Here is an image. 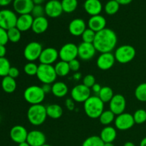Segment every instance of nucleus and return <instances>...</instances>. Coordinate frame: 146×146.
Returning a JSON list of instances; mask_svg holds the SVG:
<instances>
[{"mask_svg":"<svg viewBox=\"0 0 146 146\" xmlns=\"http://www.w3.org/2000/svg\"><path fill=\"white\" fill-rule=\"evenodd\" d=\"M34 18L31 14H23L18 17L16 27L21 32L31 29Z\"/></svg>","mask_w":146,"mask_h":146,"instance_id":"23","label":"nucleus"},{"mask_svg":"<svg viewBox=\"0 0 146 146\" xmlns=\"http://www.w3.org/2000/svg\"><path fill=\"white\" fill-rule=\"evenodd\" d=\"M123 146H135V145L133 142L128 141V142H126L125 144H124Z\"/></svg>","mask_w":146,"mask_h":146,"instance_id":"55","label":"nucleus"},{"mask_svg":"<svg viewBox=\"0 0 146 146\" xmlns=\"http://www.w3.org/2000/svg\"><path fill=\"white\" fill-rule=\"evenodd\" d=\"M110 110L115 114L118 115L123 113L126 108V100L121 94H115L109 102Z\"/></svg>","mask_w":146,"mask_h":146,"instance_id":"13","label":"nucleus"},{"mask_svg":"<svg viewBox=\"0 0 146 146\" xmlns=\"http://www.w3.org/2000/svg\"><path fill=\"white\" fill-rule=\"evenodd\" d=\"M43 91L46 94H48V93L51 92V84H44V85L41 86Z\"/></svg>","mask_w":146,"mask_h":146,"instance_id":"48","label":"nucleus"},{"mask_svg":"<svg viewBox=\"0 0 146 146\" xmlns=\"http://www.w3.org/2000/svg\"><path fill=\"white\" fill-rule=\"evenodd\" d=\"M84 7L87 14L92 17L101 14L103 5L100 0H86Z\"/></svg>","mask_w":146,"mask_h":146,"instance_id":"22","label":"nucleus"},{"mask_svg":"<svg viewBox=\"0 0 146 146\" xmlns=\"http://www.w3.org/2000/svg\"><path fill=\"white\" fill-rule=\"evenodd\" d=\"M135 55H136V51L135 48L133 46L128 44L120 46L115 49L114 53L115 61L123 64H128L132 61L135 58Z\"/></svg>","mask_w":146,"mask_h":146,"instance_id":"6","label":"nucleus"},{"mask_svg":"<svg viewBox=\"0 0 146 146\" xmlns=\"http://www.w3.org/2000/svg\"><path fill=\"white\" fill-rule=\"evenodd\" d=\"M9 41L12 43H17L21 38V31H19L17 27H14L7 30Z\"/></svg>","mask_w":146,"mask_h":146,"instance_id":"36","label":"nucleus"},{"mask_svg":"<svg viewBox=\"0 0 146 146\" xmlns=\"http://www.w3.org/2000/svg\"><path fill=\"white\" fill-rule=\"evenodd\" d=\"M115 128L119 131H127L132 128L135 124L133 116L128 113H123L116 115L114 121Z\"/></svg>","mask_w":146,"mask_h":146,"instance_id":"11","label":"nucleus"},{"mask_svg":"<svg viewBox=\"0 0 146 146\" xmlns=\"http://www.w3.org/2000/svg\"><path fill=\"white\" fill-rule=\"evenodd\" d=\"M18 146H30V145L27 142V141H25V142H23L19 144Z\"/></svg>","mask_w":146,"mask_h":146,"instance_id":"56","label":"nucleus"},{"mask_svg":"<svg viewBox=\"0 0 146 146\" xmlns=\"http://www.w3.org/2000/svg\"><path fill=\"white\" fill-rule=\"evenodd\" d=\"M135 96L139 101L146 102V83H142L136 87Z\"/></svg>","mask_w":146,"mask_h":146,"instance_id":"34","label":"nucleus"},{"mask_svg":"<svg viewBox=\"0 0 146 146\" xmlns=\"http://www.w3.org/2000/svg\"><path fill=\"white\" fill-rule=\"evenodd\" d=\"M81 75L80 73H76V74H74V78H75L76 80L80 79V78H81Z\"/></svg>","mask_w":146,"mask_h":146,"instance_id":"54","label":"nucleus"},{"mask_svg":"<svg viewBox=\"0 0 146 146\" xmlns=\"http://www.w3.org/2000/svg\"><path fill=\"white\" fill-rule=\"evenodd\" d=\"M54 68H55V71L57 76L61 77L66 76L71 71L68 63L64 61H60L58 62H57L55 66H54Z\"/></svg>","mask_w":146,"mask_h":146,"instance_id":"29","label":"nucleus"},{"mask_svg":"<svg viewBox=\"0 0 146 146\" xmlns=\"http://www.w3.org/2000/svg\"><path fill=\"white\" fill-rule=\"evenodd\" d=\"M104 143L100 136L92 135L87 138L83 142L81 146H104Z\"/></svg>","mask_w":146,"mask_h":146,"instance_id":"35","label":"nucleus"},{"mask_svg":"<svg viewBox=\"0 0 146 146\" xmlns=\"http://www.w3.org/2000/svg\"><path fill=\"white\" fill-rule=\"evenodd\" d=\"M57 76L55 68L52 65L41 64L38 65L36 77L43 84H53Z\"/></svg>","mask_w":146,"mask_h":146,"instance_id":"5","label":"nucleus"},{"mask_svg":"<svg viewBox=\"0 0 146 146\" xmlns=\"http://www.w3.org/2000/svg\"><path fill=\"white\" fill-rule=\"evenodd\" d=\"M68 65H69L70 70L74 72H77L79 70L80 66H81V64H80L79 61L77 58L72 60V61L68 62Z\"/></svg>","mask_w":146,"mask_h":146,"instance_id":"44","label":"nucleus"},{"mask_svg":"<svg viewBox=\"0 0 146 146\" xmlns=\"http://www.w3.org/2000/svg\"><path fill=\"white\" fill-rule=\"evenodd\" d=\"M104 146H114L113 143H104Z\"/></svg>","mask_w":146,"mask_h":146,"instance_id":"57","label":"nucleus"},{"mask_svg":"<svg viewBox=\"0 0 146 146\" xmlns=\"http://www.w3.org/2000/svg\"><path fill=\"white\" fill-rule=\"evenodd\" d=\"M45 14L50 18H57L64 12L61 2L58 0H49L44 7Z\"/></svg>","mask_w":146,"mask_h":146,"instance_id":"15","label":"nucleus"},{"mask_svg":"<svg viewBox=\"0 0 146 146\" xmlns=\"http://www.w3.org/2000/svg\"><path fill=\"white\" fill-rule=\"evenodd\" d=\"M113 91L111 87L104 86L101 88L98 96L104 104H106V103H109L113 98Z\"/></svg>","mask_w":146,"mask_h":146,"instance_id":"31","label":"nucleus"},{"mask_svg":"<svg viewBox=\"0 0 146 146\" xmlns=\"http://www.w3.org/2000/svg\"><path fill=\"white\" fill-rule=\"evenodd\" d=\"M91 96V88L84 84H78L71 91V97L75 102L84 103Z\"/></svg>","mask_w":146,"mask_h":146,"instance_id":"10","label":"nucleus"},{"mask_svg":"<svg viewBox=\"0 0 146 146\" xmlns=\"http://www.w3.org/2000/svg\"><path fill=\"white\" fill-rule=\"evenodd\" d=\"M58 58H59L58 51L53 47H48L43 49L38 60L40 64H41L52 65Z\"/></svg>","mask_w":146,"mask_h":146,"instance_id":"16","label":"nucleus"},{"mask_svg":"<svg viewBox=\"0 0 146 146\" xmlns=\"http://www.w3.org/2000/svg\"><path fill=\"white\" fill-rule=\"evenodd\" d=\"M96 84V78L91 74H88L83 78V84L88 88H92L93 86Z\"/></svg>","mask_w":146,"mask_h":146,"instance_id":"42","label":"nucleus"},{"mask_svg":"<svg viewBox=\"0 0 146 146\" xmlns=\"http://www.w3.org/2000/svg\"><path fill=\"white\" fill-rule=\"evenodd\" d=\"M34 5L33 0H14L13 1L14 11L19 15L31 14Z\"/></svg>","mask_w":146,"mask_h":146,"instance_id":"17","label":"nucleus"},{"mask_svg":"<svg viewBox=\"0 0 146 146\" xmlns=\"http://www.w3.org/2000/svg\"><path fill=\"white\" fill-rule=\"evenodd\" d=\"M115 62V58L112 52L102 53L97 58L96 64L99 69L107 71L112 68Z\"/></svg>","mask_w":146,"mask_h":146,"instance_id":"14","label":"nucleus"},{"mask_svg":"<svg viewBox=\"0 0 146 146\" xmlns=\"http://www.w3.org/2000/svg\"><path fill=\"white\" fill-rule=\"evenodd\" d=\"M19 71L18 68H17V67L11 66V68H10L9 71V76L11 77V78L15 79L16 78H17V77L19 76Z\"/></svg>","mask_w":146,"mask_h":146,"instance_id":"45","label":"nucleus"},{"mask_svg":"<svg viewBox=\"0 0 146 146\" xmlns=\"http://www.w3.org/2000/svg\"><path fill=\"white\" fill-rule=\"evenodd\" d=\"M101 88H102L101 86L99 84H97V83H96V84L93 86V87L91 88V89H92L93 92H94V94H96L97 96H98V94L100 93V91H101Z\"/></svg>","mask_w":146,"mask_h":146,"instance_id":"47","label":"nucleus"},{"mask_svg":"<svg viewBox=\"0 0 146 146\" xmlns=\"http://www.w3.org/2000/svg\"><path fill=\"white\" fill-rule=\"evenodd\" d=\"M96 49L94 44L81 42L78 46V57L83 61H88L95 56Z\"/></svg>","mask_w":146,"mask_h":146,"instance_id":"12","label":"nucleus"},{"mask_svg":"<svg viewBox=\"0 0 146 146\" xmlns=\"http://www.w3.org/2000/svg\"><path fill=\"white\" fill-rule=\"evenodd\" d=\"M84 108L87 116L96 119L99 118L101 113L104 111V103L100 99L98 96H91L84 102Z\"/></svg>","mask_w":146,"mask_h":146,"instance_id":"2","label":"nucleus"},{"mask_svg":"<svg viewBox=\"0 0 146 146\" xmlns=\"http://www.w3.org/2000/svg\"><path fill=\"white\" fill-rule=\"evenodd\" d=\"M96 34V33L95 31L91 30V29L87 28L81 35L83 41L86 43H91V44H93L94 39H95Z\"/></svg>","mask_w":146,"mask_h":146,"instance_id":"39","label":"nucleus"},{"mask_svg":"<svg viewBox=\"0 0 146 146\" xmlns=\"http://www.w3.org/2000/svg\"><path fill=\"white\" fill-rule=\"evenodd\" d=\"M12 0H0V6L1 7H6L11 4Z\"/></svg>","mask_w":146,"mask_h":146,"instance_id":"51","label":"nucleus"},{"mask_svg":"<svg viewBox=\"0 0 146 146\" xmlns=\"http://www.w3.org/2000/svg\"><path fill=\"white\" fill-rule=\"evenodd\" d=\"M31 14L34 18L44 17V14H45L44 7L42 5H34Z\"/></svg>","mask_w":146,"mask_h":146,"instance_id":"41","label":"nucleus"},{"mask_svg":"<svg viewBox=\"0 0 146 146\" xmlns=\"http://www.w3.org/2000/svg\"><path fill=\"white\" fill-rule=\"evenodd\" d=\"M86 24L82 19H74L68 25V31L72 36H80L86 29Z\"/></svg>","mask_w":146,"mask_h":146,"instance_id":"20","label":"nucleus"},{"mask_svg":"<svg viewBox=\"0 0 146 146\" xmlns=\"http://www.w3.org/2000/svg\"><path fill=\"white\" fill-rule=\"evenodd\" d=\"M47 116L52 119H58L63 115V108L58 104H51L46 107Z\"/></svg>","mask_w":146,"mask_h":146,"instance_id":"28","label":"nucleus"},{"mask_svg":"<svg viewBox=\"0 0 146 146\" xmlns=\"http://www.w3.org/2000/svg\"><path fill=\"white\" fill-rule=\"evenodd\" d=\"M46 138L45 134L38 130H34L28 133L27 142L30 146H42L46 144Z\"/></svg>","mask_w":146,"mask_h":146,"instance_id":"19","label":"nucleus"},{"mask_svg":"<svg viewBox=\"0 0 146 146\" xmlns=\"http://www.w3.org/2000/svg\"><path fill=\"white\" fill-rule=\"evenodd\" d=\"M46 108L42 104L31 105L27 111L29 122L35 126L42 125L46 120Z\"/></svg>","mask_w":146,"mask_h":146,"instance_id":"3","label":"nucleus"},{"mask_svg":"<svg viewBox=\"0 0 146 146\" xmlns=\"http://www.w3.org/2000/svg\"><path fill=\"white\" fill-rule=\"evenodd\" d=\"M140 146H146V137L143 138L140 143Z\"/></svg>","mask_w":146,"mask_h":146,"instance_id":"53","label":"nucleus"},{"mask_svg":"<svg viewBox=\"0 0 146 146\" xmlns=\"http://www.w3.org/2000/svg\"><path fill=\"white\" fill-rule=\"evenodd\" d=\"M43 47L37 41H31L27 44L24 49V56L29 62H34L39 58L43 51Z\"/></svg>","mask_w":146,"mask_h":146,"instance_id":"7","label":"nucleus"},{"mask_svg":"<svg viewBox=\"0 0 146 146\" xmlns=\"http://www.w3.org/2000/svg\"><path fill=\"white\" fill-rule=\"evenodd\" d=\"M68 92V88L66 84L62 81H56L51 85V93L57 98L66 96Z\"/></svg>","mask_w":146,"mask_h":146,"instance_id":"25","label":"nucleus"},{"mask_svg":"<svg viewBox=\"0 0 146 146\" xmlns=\"http://www.w3.org/2000/svg\"><path fill=\"white\" fill-rule=\"evenodd\" d=\"M1 88L4 92L7 94H12L17 88V82L14 78L7 76L4 77L1 81Z\"/></svg>","mask_w":146,"mask_h":146,"instance_id":"27","label":"nucleus"},{"mask_svg":"<svg viewBox=\"0 0 146 146\" xmlns=\"http://www.w3.org/2000/svg\"><path fill=\"white\" fill-rule=\"evenodd\" d=\"M120 9V4L115 0H109L104 7L105 12L108 15H114L116 14Z\"/></svg>","mask_w":146,"mask_h":146,"instance_id":"32","label":"nucleus"},{"mask_svg":"<svg viewBox=\"0 0 146 146\" xmlns=\"http://www.w3.org/2000/svg\"><path fill=\"white\" fill-rule=\"evenodd\" d=\"M9 61L5 57L0 58V76L5 77L8 76L9 71L11 68Z\"/></svg>","mask_w":146,"mask_h":146,"instance_id":"37","label":"nucleus"},{"mask_svg":"<svg viewBox=\"0 0 146 146\" xmlns=\"http://www.w3.org/2000/svg\"><path fill=\"white\" fill-rule=\"evenodd\" d=\"M120 5H128L132 2L133 0H115Z\"/></svg>","mask_w":146,"mask_h":146,"instance_id":"50","label":"nucleus"},{"mask_svg":"<svg viewBox=\"0 0 146 146\" xmlns=\"http://www.w3.org/2000/svg\"><path fill=\"white\" fill-rule=\"evenodd\" d=\"M48 27V21L45 17L34 18L31 30L36 34H41L45 32Z\"/></svg>","mask_w":146,"mask_h":146,"instance_id":"24","label":"nucleus"},{"mask_svg":"<svg viewBox=\"0 0 146 146\" xmlns=\"http://www.w3.org/2000/svg\"><path fill=\"white\" fill-rule=\"evenodd\" d=\"M38 66L35 63L29 62L24 66V71L27 75L33 76H36L37 71H38Z\"/></svg>","mask_w":146,"mask_h":146,"instance_id":"40","label":"nucleus"},{"mask_svg":"<svg viewBox=\"0 0 146 146\" xmlns=\"http://www.w3.org/2000/svg\"><path fill=\"white\" fill-rule=\"evenodd\" d=\"M6 54H7V48L5 46L0 45V58L5 57Z\"/></svg>","mask_w":146,"mask_h":146,"instance_id":"49","label":"nucleus"},{"mask_svg":"<svg viewBox=\"0 0 146 146\" xmlns=\"http://www.w3.org/2000/svg\"><path fill=\"white\" fill-rule=\"evenodd\" d=\"M42 146H51V145H48V144H45V145H42Z\"/></svg>","mask_w":146,"mask_h":146,"instance_id":"58","label":"nucleus"},{"mask_svg":"<svg viewBox=\"0 0 146 146\" xmlns=\"http://www.w3.org/2000/svg\"><path fill=\"white\" fill-rule=\"evenodd\" d=\"M45 1V0H33V2L35 5H41V4Z\"/></svg>","mask_w":146,"mask_h":146,"instance_id":"52","label":"nucleus"},{"mask_svg":"<svg viewBox=\"0 0 146 146\" xmlns=\"http://www.w3.org/2000/svg\"><path fill=\"white\" fill-rule=\"evenodd\" d=\"M8 41L9 38L7 31L0 27V45L5 46Z\"/></svg>","mask_w":146,"mask_h":146,"instance_id":"43","label":"nucleus"},{"mask_svg":"<svg viewBox=\"0 0 146 146\" xmlns=\"http://www.w3.org/2000/svg\"><path fill=\"white\" fill-rule=\"evenodd\" d=\"M118 42V37L113 30L106 28L96 34L94 45L97 51L102 53L112 52Z\"/></svg>","mask_w":146,"mask_h":146,"instance_id":"1","label":"nucleus"},{"mask_svg":"<svg viewBox=\"0 0 146 146\" xmlns=\"http://www.w3.org/2000/svg\"><path fill=\"white\" fill-rule=\"evenodd\" d=\"M65 106L67 109L71 111H74V108H75V104H74V101L72 98H67L66 100Z\"/></svg>","mask_w":146,"mask_h":146,"instance_id":"46","label":"nucleus"},{"mask_svg":"<svg viewBox=\"0 0 146 146\" xmlns=\"http://www.w3.org/2000/svg\"><path fill=\"white\" fill-rule=\"evenodd\" d=\"M61 61L69 62L78 57V46L74 43H67L61 46L58 51Z\"/></svg>","mask_w":146,"mask_h":146,"instance_id":"9","label":"nucleus"},{"mask_svg":"<svg viewBox=\"0 0 146 146\" xmlns=\"http://www.w3.org/2000/svg\"><path fill=\"white\" fill-rule=\"evenodd\" d=\"M63 11L66 13H72L78 7V0H62L61 1Z\"/></svg>","mask_w":146,"mask_h":146,"instance_id":"33","label":"nucleus"},{"mask_svg":"<svg viewBox=\"0 0 146 146\" xmlns=\"http://www.w3.org/2000/svg\"><path fill=\"white\" fill-rule=\"evenodd\" d=\"M115 115L111 111V110H107L104 111L99 116V121L102 125L108 126L111 123H112L115 118Z\"/></svg>","mask_w":146,"mask_h":146,"instance_id":"30","label":"nucleus"},{"mask_svg":"<svg viewBox=\"0 0 146 146\" xmlns=\"http://www.w3.org/2000/svg\"><path fill=\"white\" fill-rule=\"evenodd\" d=\"M28 133L27 130L22 125H14L10 130V138L14 143L19 144L27 141Z\"/></svg>","mask_w":146,"mask_h":146,"instance_id":"18","label":"nucleus"},{"mask_svg":"<svg viewBox=\"0 0 146 146\" xmlns=\"http://www.w3.org/2000/svg\"><path fill=\"white\" fill-rule=\"evenodd\" d=\"M17 14L10 9L0 10V27L9 30L16 27L17 21Z\"/></svg>","mask_w":146,"mask_h":146,"instance_id":"8","label":"nucleus"},{"mask_svg":"<svg viewBox=\"0 0 146 146\" xmlns=\"http://www.w3.org/2000/svg\"><path fill=\"white\" fill-rule=\"evenodd\" d=\"M99 136L104 143H113L116 138V130L115 128L110 125L106 126L102 129Z\"/></svg>","mask_w":146,"mask_h":146,"instance_id":"26","label":"nucleus"},{"mask_svg":"<svg viewBox=\"0 0 146 146\" xmlns=\"http://www.w3.org/2000/svg\"><path fill=\"white\" fill-rule=\"evenodd\" d=\"M46 94L41 86L36 85L27 87L24 92V98L28 104L31 105L41 104L45 98Z\"/></svg>","mask_w":146,"mask_h":146,"instance_id":"4","label":"nucleus"},{"mask_svg":"<svg viewBox=\"0 0 146 146\" xmlns=\"http://www.w3.org/2000/svg\"><path fill=\"white\" fill-rule=\"evenodd\" d=\"M133 116L135 123L142 124L146 121V111L144 109H138L134 113Z\"/></svg>","mask_w":146,"mask_h":146,"instance_id":"38","label":"nucleus"},{"mask_svg":"<svg viewBox=\"0 0 146 146\" xmlns=\"http://www.w3.org/2000/svg\"><path fill=\"white\" fill-rule=\"evenodd\" d=\"M88 27L96 33L102 31L106 27V19L101 14L92 16L88 21Z\"/></svg>","mask_w":146,"mask_h":146,"instance_id":"21","label":"nucleus"}]
</instances>
